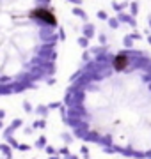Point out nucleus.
Returning <instances> with one entry per match:
<instances>
[{"label":"nucleus","instance_id":"1","mask_svg":"<svg viewBox=\"0 0 151 159\" xmlns=\"http://www.w3.org/2000/svg\"><path fill=\"white\" fill-rule=\"evenodd\" d=\"M75 136L124 157H151V53L107 48L84 60L64 94Z\"/></svg>","mask_w":151,"mask_h":159},{"label":"nucleus","instance_id":"2","mask_svg":"<svg viewBox=\"0 0 151 159\" xmlns=\"http://www.w3.org/2000/svg\"><path fill=\"white\" fill-rule=\"evenodd\" d=\"M59 46L52 0H0V97L46 83L57 69Z\"/></svg>","mask_w":151,"mask_h":159}]
</instances>
